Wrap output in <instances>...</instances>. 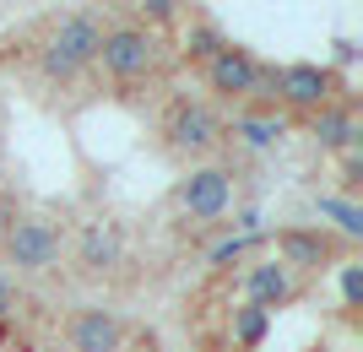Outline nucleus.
Returning <instances> with one entry per match:
<instances>
[{"mask_svg":"<svg viewBox=\"0 0 363 352\" xmlns=\"http://www.w3.org/2000/svg\"><path fill=\"white\" fill-rule=\"evenodd\" d=\"M157 33H147L141 22H108L104 38H98V71H104L114 87H136V81H152L157 76Z\"/></svg>","mask_w":363,"mask_h":352,"instance_id":"3","label":"nucleus"},{"mask_svg":"<svg viewBox=\"0 0 363 352\" xmlns=\"http://www.w3.org/2000/svg\"><path fill=\"white\" fill-rule=\"evenodd\" d=\"M98 38H104V22H98V16H87V11L60 16V22L49 28V38L38 44V71H44V81L71 87L82 71H92V60H98Z\"/></svg>","mask_w":363,"mask_h":352,"instance_id":"2","label":"nucleus"},{"mask_svg":"<svg viewBox=\"0 0 363 352\" xmlns=\"http://www.w3.org/2000/svg\"><path fill=\"white\" fill-rule=\"evenodd\" d=\"M315 212L320 217H331V233L336 239H363V206L352 195H315Z\"/></svg>","mask_w":363,"mask_h":352,"instance_id":"14","label":"nucleus"},{"mask_svg":"<svg viewBox=\"0 0 363 352\" xmlns=\"http://www.w3.org/2000/svg\"><path fill=\"white\" fill-rule=\"evenodd\" d=\"M136 6H141V16H147V22H141V28H147V33L168 28V22L179 16V0H136Z\"/></svg>","mask_w":363,"mask_h":352,"instance_id":"18","label":"nucleus"},{"mask_svg":"<svg viewBox=\"0 0 363 352\" xmlns=\"http://www.w3.org/2000/svg\"><path fill=\"white\" fill-rule=\"evenodd\" d=\"M272 249H277L272 261H282L293 276H303V271H331V266H342L347 239H336L331 228H277Z\"/></svg>","mask_w":363,"mask_h":352,"instance_id":"5","label":"nucleus"},{"mask_svg":"<svg viewBox=\"0 0 363 352\" xmlns=\"http://www.w3.org/2000/svg\"><path fill=\"white\" fill-rule=\"evenodd\" d=\"M163 141L179 157H206L223 141V114L206 98H174L163 108Z\"/></svg>","mask_w":363,"mask_h":352,"instance_id":"4","label":"nucleus"},{"mask_svg":"<svg viewBox=\"0 0 363 352\" xmlns=\"http://www.w3.org/2000/svg\"><path fill=\"white\" fill-rule=\"evenodd\" d=\"M260 244V233H233V239H223V244L212 249V266H228V261H244L250 249Z\"/></svg>","mask_w":363,"mask_h":352,"instance_id":"17","label":"nucleus"},{"mask_svg":"<svg viewBox=\"0 0 363 352\" xmlns=\"http://www.w3.org/2000/svg\"><path fill=\"white\" fill-rule=\"evenodd\" d=\"M342 304L347 309L363 304V266L358 261H342Z\"/></svg>","mask_w":363,"mask_h":352,"instance_id":"19","label":"nucleus"},{"mask_svg":"<svg viewBox=\"0 0 363 352\" xmlns=\"http://www.w3.org/2000/svg\"><path fill=\"white\" fill-rule=\"evenodd\" d=\"M331 98H342V76L320 60H293V65H260L255 103L288 108V114H315Z\"/></svg>","mask_w":363,"mask_h":352,"instance_id":"1","label":"nucleus"},{"mask_svg":"<svg viewBox=\"0 0 363 352\" xmlns=\"http://www.w3.org/2000/svg\"><path fill=\"white\" fill-rule=\"evenodd\" d=\"M16 217H22V212H16V200L6 195V190H0V239L11 233V222H16Z\"/></svg>","mask_w":363,"mask_h":352,"instance_id":"22","label":"nucleus"},{"mask_svg":"<svg viewBox=\"0 0 363 352\" xmlns=\"http://www.w3.org/2000/svg\"><path fill=\"white\" fill-rule=\"evenodd\" d=\"M16 309H22V288H16V282H11V276H6V271H0V325H6V320H11V314H16Z\"/></svg>","mask_w":363,"mask_h":352,"instance_id":"20","label":"nucleus"},{"mask_svg":"<svg viewBox=\"0 0 363 352\" xmlns=\"http://www.w3.org/2000/svg\"><path fill=\"white\" fill-rule=\"evenodd\" d=\"M60 249H65L60 228L44 222V217H16L11 233L0 239V255L16 271H49V266H60Z\"/></svg>","mask_w":363,"mask_h":352,"instance_id":"7","label":"nucleus"},{"mask_svg":"<svg viewBox=\"0 0 363 352\" xmlns=\"http://www.w3.org/2000/svg\"><path fill=\"white\" fill-rule=\"evenodd\" d=\"M298 293H303V282L282 261H255L250 271H244V304L266 309V314H272V309H288Z\"/></svg>","mask_w":363,"mask_h":352,"instance_id":"12","label":"nucleus"},{"mask_svg":"<svg viewBox=\"0 0 363 352\" xmlns=\"http://www.w3.org/2000/svg\"><path fill=\"white\" fill-rule=\"evenodd\" d=\"M228 331H233V341H239L244 352H255L260 341H266V331H272V314L255 304H239L233 314H228Z\"/></svg>","mask_w":363,"mask_h":352,"instance_id":"15","label":"nucleus"},{"mask_svg":"<svg viewBox=\"0 0 363 352\" xmlns=\"http://www.w3.org/2000/svg\"><path fill=\"white\" fill-rule=\"evenodd\" d=\"M125 336H130V325H125L114 309H104V304L76 309L71 325H65V341H71V352H120Z\"/></svg>","mask_w":363,"mask_h":352,"instance_id":"9","label":"nucleus"},{"mask_svg":"<svg viewBox=\"0 0 363 352\" xmlns=\"http://www.w3.org/2000/svg\"><path fill=\"white\" fill-rule=\"evenodd\" d=\"M174 206H179L190 222H223L228 206H233V174L206 163V169H190L174 184Z\"/></svg>","mask_w":363,"mask_h":352,"instance_id":"6","label":"nucleus"},{"mask_svg":"<svg viewBox=\"0 0 363 352\" xmlns=\"http://www.w3.org/2000/svg\"><path fill=\"white\" fill-rule=\"evenodd\" d=\"M223 44H228V38L212 28V22H190V28H184V38H179V60H184V65H206Z\"/></svg>","mask_w":363,"mask_h":352,"instance_id":"16","label":"nucleus"},{"mask_svg":"<svg viewBox=\"0 0 363 352\" xmlns=\"http://www.w3.org/2000/svg\"><path fill=\"white\" fill-rule=\"evenodd\" d=\"M336 157H342V184L352 190V184L363 179V147H352V152H336Z\"/></svg>","mask_w":363,"mask_h":352,"instance_id":"21","label":"nucleus"},{"mask_svg":"<svg viewBox=\"0 0 363 352\" xmlns=\"http://www.w3.org/2000/svg\"><path fill=\"white\" fill-rule=\"evenodd\" d=\"M282 130H288V120H282V108H239L233 114V136L244 141V147H255V152H266V147H277L282 141Z\"/></svg>","mask_w":363,"mask_h":352,"instance_id":"13","label":"nucleus"},{"mask_svg":"<svg viewBox=\"0 0 363 352\" xmlns=\"http://www.w3.org/2000/svg\"><path fill=\"white\" fill-rule=\"evenodd\" d=\"M309 136L320 141V152H352V147H363L358 103L342 92V98H331L325 108H315V114H309Z\"/></svg>","mask_w":363,"mask_h":352,"instance_id":"10","label":"nucleus"},{"mask_svg":"<svg viewBox=\"0 0 363 352\" xmlns=\"http://www.w3.org/2000/svg\"><path fill=\"white\" fill-rule=\"evenodd\" d=\"M76 266L87 276H104L114 271V266H125V228L120 222H82V233H76Z\"/></svg>","mask_w":363,"mask_h":352,"instance_id":"11","label":"nucleus"},{"mask_svg":"<svg viewBox=\"0 0 363 352\" xmlns=\"http://www.w3.org/2000/svg\"><path fill=\"white\" fill-rule=\"evenodd\" d=\"M201 76H206V92H217L223 103L250 108L255 103V87H260V60L239 44H223L212 60L201 65Z\"/></svg>","mask_w":363,"mask_h":352,"instance_id":"8","label":"nucleus"}]
</instances>
